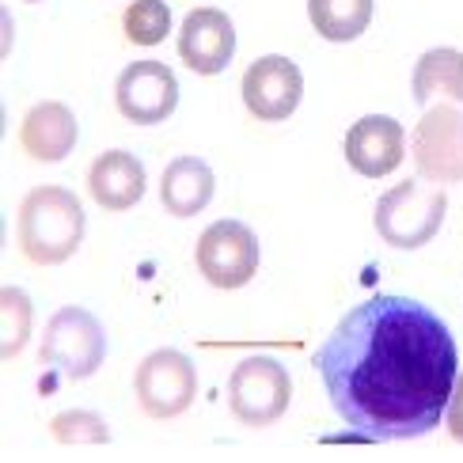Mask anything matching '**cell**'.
Listing matches in <instances>:
<instances>
[{
	"instance_id": "obj_2",
	"label": "cell",
	"mask_w": 463,
	"mask_h": 463,
	"mask_svg": "<svg viewBox=\"0 0 463 463\" xmlns=\"http://www.w3.org/2000/svg\"><path fill=\"white\" fill-rule=\"evenodd\" d=\"M19 250L34 266H61L84 243V205L65 186H34L19 202Z\"/></svg>"
},
{
	"instance_id": "obj_6",
	"label": "cell",
	"mask_w": 463,
	"mask_h": 463,
	"mask_svg": "<svg viewBox=\"0 0 463 463\" xmlns=\"http://www.w3.org/2000/svg\"><path fill=\"white\" fill-rule=\"evenodd\" d=\"M133 392L148 418L167 421L190 411V402L198 395V373L194 361L179 350H156L137 364V376H133Z\"/></svg>"
},
{
	"instance_id": "obj_11",
	"label": "cell",
	"mask_w": 463,
	"mask_h": 463,
	"mask_svg": "<svg viewBox=\"0 0 463 463\" xmlns=\"http://www.w3.org/2000/svg\"><path fill=\"white\" fill-rule=\"evenodd\" d=\"M232 53H236V27L221 8H194L183 19L179 57L190 72L217 76L228 69Z\"/></svg>"
},
{
	"instance_id": "obj_22",
	"label": "cell",
	"mask_w": 463,
	"mask_h": 463,
	"mask_svg": "<svg viewBox=\"0 0 463 463\" xmlns=\"http://www.w3.org/2000/svg\"><path fill=\"white\" fill-rule=\"evenodd\" d=\"M27 5H38V0H27Z\"/></svg>"
},
{
	"instance_id": "obj_4",
	"label": "cell",
	"mask_w": 463,
	"mask_h": 463,
	"mask_svg": "<svg viewBox=\"0 0 463 463\" xmlns=\"http://www.w3.org/2000/svg\"><path fill=\"white\" fill-rule=\"evenodd\" d=\"M293 399V380L285 364L274 357H243L228 380V407L232 418L250 430H266L288 411Z\"/></svg>"
},
{
	"instance_id": "obj_14",
	"label": "cell",
	"mask_w": 463,
	"mask_h": 463,
	"mask_svg": "<svg viewBox=\"0 0 463 463\" xmlns=\"http://www.w3.org/2000/svg\"><path fill=\"white\" fill-rule=\"evenodd\" d=\"M88 190L107 213H126L145 198V167L133 152L110 148L88 171Z\"/></svg>"
},
{
	"instance_id": "obj_17",
	"label": "cell",
	"mask_w": 463,
	"mask_h": 463,
	"mask_svg": "<svg viewBox=\"0 0 463 463\" xmlns=\"http://www.w3.org/2000/svg\"><path fill=\"white\" fill-rule=\"evenodd\" d=\"M307 19L326 43H354L373 24V0H307Z\"/></svg>"
},
{
	"instance_id": "obj_7",
	"label": "cell",
	"mask_w": 463,
	"mask_h": 463,
	"mask_svg": "<svg viewBox=\"0 0 463 463\" xmlns=\"http://www.w3.org/2000/svg\"><path fill=\"white\" fill-rule=\"evenodd\" d=\"M194 259L213 288H243L259 274V240L243 221H217L198 236Z\"/></svg>"
},
{
	"instance_id": "obj_12",
	"label": "cell",
	"mask_w": 463,
	"mask_h": 463,
	"mask_svg": "<svg viewBox=\"0 0 463 463\" xmlns=\"http://www.w3.org/2000/svg\"><path fill=\"white\" fill-rule=\"evenodd\" d=\"M402 152H407V137H402V126L388 114H364L345 133V160L364 179L392 175L402 164Z\"/></svg>"
},
{
	"instance_id": "obj_9",
	"label": "cell",
	"mask_w": 463,
	"mask_h": 463,
	"mask_svg": "<svg viewBox=\"0 0 463 463\" xmlns=\"http://www.w3.org/2000/svg\"><path fill=\"white\" fill-rule=\"evenodd\" d=\"M114 103L133 126H160L179 107V80L164 61H133L114 84Z\"/></svg>"
},
{
	"instance_id": "obj_18",
	"label": "cell",
	"mask_w": 463,
	"mask_h": 463,
	"mask_svg": "<svg viewBox=\"0 0 463 463\" xmlns=\"http://www.w3.org/2000/svg\"><path fill=\"white\" fill-rule=\"evenodd\" d=\"M31 323H34V307L24 288L5 285L0 288V357L12 361L24 354V345L31 338Z\"/></svg>"
},
{
	"instance_id": "obj_20",
	"label": "cell",
	"mask_w": 463,
	"mask_h": 463,
	"mask_svg": "<svg viewBox=\"0 0 463 463\" xmlns=\"http://www.w3.org/2000/svg\"><path fill=\"white\" fill-rule=\"evenodd\" d=\"M50 433L57 445H107L110 430L99 414L91 411H65L50 421Z\"/></svg>"
},
{
	"instance_id": "obj_10",
	"label": "cell",
	"mask_w": 463,
	"mask_h": 463,
	"mask_svg": "<svg viewBox=\"0 0 463 463\" xmlns=\"http://www.w3.org/2000/svg\"><path fill=\"white\" fill-rule=\"evenodd\" d=\"M240 91H243V107L259 122H285L304 99V76L288 57L269 53L243 72Z\"/></svg>"
},
{
	"instance_id": "obj_3",
	"label": "cell",
	"mask_w": 463,
	"mask_h": 463,
	"mask_svg": "<svg viewBox=\"0 0 463 463\" xmlns=\"http://www.w3.org/2000/svg\"><path fill=\"white\" fill-rule=\"evenodd\" d=\"M445 213H449V194L437 183L430 186L426 179H402L376 202L373 221L388 247L418 250L440 232Z\"/></svg>"
},
{
	"instance_id": "obj_8",
	"label": "cell",
	"mask_w": 463,
	"mask_h": 463,
	"mask_svg": "<svg viewBox=\"0 0 463 463\" xmlns=\"http://www.w3.org/2000/svg\"><path fill=\"white\" fill-rule=\"evenodd\" d=\"M414 164L426 183L449 186L463 183V110L459 107H430L414 126Z\"/></svg>"
},
{
	"instance_id": "obj_5",
	"label": "cell",
	"mask_w": 463,
	"mask_h": 463,
	"mask_svg": "<svg viewBox=\"0 0 463 463\" xmlns=\"http://www.w3.org/2000/svg\"><path fill=\"white\" fill-rule=\"evenodd\" d=\"M43 364L57 369L69 380H88L99 373L107 357V335L103 323L84 307H61L43 335V350H38Z\"/></svg>"
},
{
	"instance_id": "obj_15",
	"label": "cell",
	"mask_w": 463,
	"mask_h": 463,
	"mask_svg": "<svg viewBox=\"0 0 463 463\" xmlns=\"http://www.w3.org/2000/svg\"><path fill=\"white\" fill-rule=\"evenodd\" d=\"M213 190H217V179H213V167L198 156H179L171 160L164 179H160V202L171 217H198L202 209L213 202Z\"/></svg>"
},
{
	"instance_id": "obj_19",
	"label": "cell",
	"mask_w": 463,
	"mask_h": 463,
	"mask_svg": "<svg viewBox=\"0 0 463 463\" xmlns=\"http://www.w3.org/2000/svg\"><path fill=\"white\" fill-rule=\"evenodd\" d=\"M122 31L133 46H160L171 31V8L164 0H133L122 15Z\"/></svg>"
},
{
	"instance_id": "obj_21",
	"label": "cell",
	"mask_w": 463,
	"mask_h": 463,
	"mask_svg": "<svg viewBox=\"0 0 463 463\" xmlns=\"http://www.w3.org/2000/svg\"><path fill=\"white\" fill-rule=\"evenodd\" d=\"M445 421H449V433H452V440H459V445H463V373L456 376V388H452V399H449Z\"/></svg>"
},
{
	"instance_id": "obj_13",
	"label": "cell",
	"mask_w": 463,
	"mask_h": 463,
	"mask_svg": "<svg viewBox=\"0 0 463 463\" xmlns=\"http://www.w3.org/2000/svg\"><path fill=\"white\" fill-rule=\"evenodd\" d=\"M76 114L65 103H38L19 122V145L38 164H61L76 148Z\"/></svg>"
},
{
	"instance_id": "obj_16",
	"label": "cell",
	"mask_w": 463,
	"mask_h": 463,
	"mask_svg": "<svg viewBox=\"0 0 463 463\" xmlns=\"http://www.w3.org/2000/svg\"><path fill=\"white\" fill-rule=\"evenodd\" d=\"M414 99L426 107L430 99H452L463 103V53L452 46H437L418 57L414 65Z\"/></svg>"
},
{
	"instance_id": "obj_1",
	"label": "cell",
	"mask_w": 463,
	"mask_h": 463,
	"mask_svg": "<svg viewBox=\"0 0 463 463\" xmlns=\"http://www.w3.org/2000/svg\"><path fill=\"white\" fill-rule=\"evenodd\" d=\"M335 414L364 440H414L440 426L459 350L433 307L380 293L350 307L316 354Z\"/></svg>"
}]
</instances>
